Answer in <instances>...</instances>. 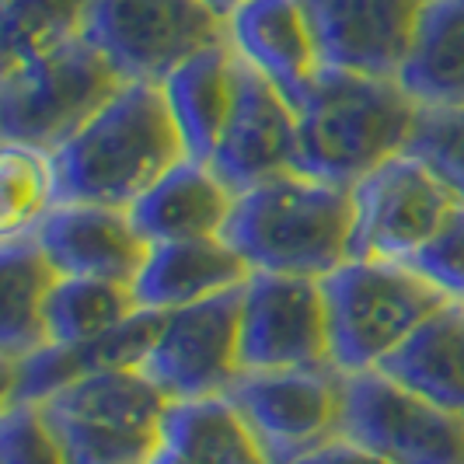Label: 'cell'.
I'll use <instances>...</instances> for the list:
<instances>
[{"label": "cell", "mask_w": 464, "mask_h": 464, "mask_svg": "<svg viewBox=\"0 0 464 464\" xmlns=\"http://www.w3.org/2000/svg\"><path fill=\"white\" fill-rule=\"evenodd\" d=\"M294 464H388V461H381L377 454L363 450L360 443L346 440V437H335V440L322 443L318 450L304 454L301 461H294Z\"/></svg>", "instance_id": "obj_31"}, {"label": "cell", "mask_w": 464, "mask_h": 464, "mask_svg": "<svg viewBox=\"0 0 464 464\" xmlns=\"http://www.w3.org/2000/svg\"><path fill=\"white\" fill-rule=\"evenodd\" d=\"M39 409L67 464H150L164 443L168 398L140 371L81 377Z\"/></svg>", "instance_id": "obj_5"}, {"label": "cell", "mask_w": 464, "mask_h": 464, "mask_svg": "<svg viewBox=\"0 0 464 464\" xmlns=\"http://www.w3.org/2000/svg\"><path fill=\"white\" fill-rule=\"evenodd\" d=\"M161 311H140L119 328L88 339L56 346L49 343L32 356H22L14 363H4V401H46L60 388H67L81 377L105 371H137L147 356V349L158 335Z\"/></svg>", "instance_id": "obj_17"}, {"label": "cell", "mask_w": 464, "mask_h": 464, "mask_svg": "<svg viewBox=\"0 0 464 464\" xmlns=\"http://www.w3.org/2000/svg\"><path fill=\"white\" fill-rule=\"evenodd\" d=\"M405 154L426 164L454 192V199L464 203V105L419 109Z\"/></svg>", "instance_id": "obj_28"}, {"label": "cell", "mask_w": 464, "mask_h": 464, "mask_svg": "<svg viewBox=\"0 0 464 464\" xmlns=\"http://www.w3.org/2000/svg\"><path fill=\"white\" fill-rule=\"evenodd\" d=\"M84 35L122 81L164 84L196 53L227 39L207 0H92Z\"/></svg>", "instance_id": "obj_7"}, {"label": "cell", "mask_w": 464, "mask_h": 464, "mask_svg": "<svg viewBox=\"0 0 464 464\" xmlns=\"http://www.w3.org/2000/svg\"><path fill=\"white\" fill-rule=\"evenodd\" d=\"M248 262L224 237L168 241L150 245L147 262L133 283V297L143 311H175L237 290L248 283Z\"/></svg>", "instance_id": "obj_19"}, {"label": "cell", "mask_w": 464, "mask_h": 464, "mask_svg": "<svg viewBox=\"0 0 464 464\" xmlns=\"http://www.w3.org/2000/svg\"><path fill=\"white\" fill-rule=\"evenodd\" d=\"M241 290L161 311L158 335L137 371L168 401L227 395L241 373Z\"/></svg>", "instance_id": "obj_9"}, {"label": "cell", "mask_w": 464, "mask_h": 464, "mask_svg": "<svg viewBox=\"0 0 464 464\" xmlns=\"http://www.w3.org/2000/svg\"><path fill=\"white\" fill-rule=\"evenodd\" d=\"M207 4L213 7V11H217V14H220V18H224V22H227L234 11H237L241 4H248V0H207Z\"/></svg>", "instance_id": "obj_33"}, {"label": "cell", "mask_w": 464, "mask_h": 464, "mask_svg": "<svg viewBox=\"0 0 464 464\" xmlns=\"http://www.w3.org/2000/svg\"><path fill=\"white\" fill-rule=\"evenodd\" d=\"M398 84L419 109L464 105V0H426Z\"/></svg>", "instance_id": "obj_22"}, {"label": "cell", "mask_w": 464, "mask_h": 464, "mask_svg": "<svg viewBox=\"0 0 464 464\" xmlns=\"http://www.w3.org/2000/svg\"><path fill=\"white\" fill-rule=\"evenodd\" d=\"M0 464H67L46 416L32 401H4Z\"/></svg>", "instance_id": "obj_30"}, {"label": "cell", "mask_w": 464, "mask_h": 464, "mask_svg": "<svg viewBox=\"0 0 464 464\" xmlns=\"http://www.w3.org/2000/svg\"><path fill=\"white\" fill-rule=\"evenodd\" d=\"M237 67L241 60L224 39L217 46L196 53L179 70H171V77L161 84L171 119L186 143V154L196 161L209 164L217 143L224 137V126L234 109V94H237Z\"/></svg>", "instance_id": "obj_20"}, {"label": "cell", "mask_w": 464, "mask_h": 464, "mask_svg": "<svg viewBox=\"0 0 464 464\" xmlns=\"http://www.w3.org/2000/svg\"><path fill=\"white\" fill-rule=\"evenodd\" d=\"M164 443L192 464H269L227 395L168 401Z\"/></svg>", "instance_id": "obj_24"}, {"label": "cell", "mask_w": 464, "mask_h": 464, "mask_svg": "<svg viewBox=\"0 0 464 464\" xmlns=\"http://www.w3.org/2000/svg\"><path fill=\"white\" fill-rule=\"evenodd\" d=\"M56 207L53 154L28 143H0V237L28 234Z\"/></svg>", "instance_id": "obj_27"}, {"label": "cell", "mask_w": 464, "mask_h": 464, "mask_svg": "<svg viewBox=\"0 0 464 464\" xmlns=\"http://www.w3.org/2000/svg\"><path fill=\"white\" fill-rule=\"evenodd\" d=\"M126 81L88 35L0 70V137L39 150L63 147Z\"/></svg>", "instance_id": "obj_6"}, {"label": "cell", "mask_w": 464, "mask_h": 464, "mask_svg": "<svg viewBox=\"0 0 464 464\" xmlns=\"http://www.w3.org/2000/svg\"><path fill=\"white\" fill-rule=\"evenodd\" d=\"M419 398L464 416V304H443L377 367Z\"/></svg>", "instance_id": "obj_21"}, {"label": "cell", "mask_w": 464, "mask_h": 464, "mask_svg": "<svg viewBox=\"0 0 464 464\" xmlns=\"http://www.w3.org/2000/svg\"><path fill=\"white\" fill-rule=\"evenodd\" d=\"M419 105L395 77L322 67L297 105V171L356 186L373 168L405 154Z\"/></svg>", "instance_id": "obj_2"}, {"label": "cell", "mask_w": 464, "mask_h": 464, "mask_svg": "<svg viewBox=\"0 0 464 464\" xmlns=\"http://www.w3.org/2000/svg\"><path fill=\"white\" fill-rule=\"evenodd\" d=\"M454 207V192L426 164L398 154L353 186L349 258L409 262Z\"/></svg>", "instance_id": "obj_11"}, {"label": "cell", "mask_w": 464, "mask_h": 464, "mask_svg": "<svg viewBox=\"0 0 464 464\" xmlns=\"http://www.w3.org/2000/svg\"><path fill=\"white\" fill-rule=\"evenodd\" d=\"M92 0H0V70L84 35Z\"/></svg>", "instance_id": "obj_26"}, {"label": "cell", "mask_w": 464, "mask_h": 464, "mask_svg": "<svg viewBox=\"0 0 464 464\" xmlns=\"http://www.w3.org/2000/svg\"><path fill=\"white\" fill-rule=\"evenodd\" d=\"M227 398L252 426L266 461L294 464L339 437L343 371L332 363L294 371H241L227 388Z\"/></svg>", "instance_id": "obj_10"}, {"label": "cell", "mask_w": 464, "mask_h": 464, "mask_svg": "<svg viewBox=\"0 0 464 464\" xmlns=\"http://www.w3.org/2000/svg\"><path fill=\"white\" fill-rule=\"evenodd\" d=\"M60 273L32 234L0 237V360L14 363L49 346L46 297Z\"/></svg>", "instance_id": "obj_23"}, {"label": "cell", "mask_w": 464, "mask_h": 464, "mask_svg": "<svg viewBox=\"0 0 464 464\" xmlns=\"http://www.w3.org/2000/svg\"><path fill=\"white\" fill-rule=\"evenodd\" d=\"M405 266H412L450 304H464V203L447 213L437 234Z\"/></svg>", "instance_id": "obj_29"}, {"label": "cell", "mask_w": 464, "mask_h": 464, "mask_svg": "<svg viewBox=\"0 0 464 464\" xmlns=\"http://www.w3.org/2000/svg\"><path fill=\"white\" fill-rule=\"evenodd\" d=\"M143 307L133 297V286L112 279L60 276L46 297V335L56 346L88 343L119 328Z\"/></svg>", "instance_id": "obj_25"}, {"label": "cell", "mask_w": 464, "mask_h": 464, "mask_svg": "<svg viewBox=\"0 0 464 464\" xmlns=\"http://www.w3.org/2000/svg\"><path fill=\"white\" fill-rule=\"evenodd\" d=\"M332 363L343 373L377 371L433 311L450 304L405 262L346 258L322 276Z\"/></svg>", "instance_id": "obj_4"}, {"label": "cell", "mask_w": 464, "mask_h": 464, "mask_svg": "<svg viewBox=\"0 0 464 464\" xmlns=\"http://www.w3.org/2000/svg\"><path fill=\"white\" fill-rule=\"evenodd\" d=\"M339 437L388 464H464V416L419 398L381 371L343 373Z\"/></svg>", "instance_id": "obj_8"}, {"label": "cell", "mask_w": 464, "mask_h": 464, "mask_svg": "<svg viewBox=\"0 0 464 464\" xmlns=\"http://www.w3.org/2000/svg\"><path fill=\"white\" fill-rule=\"evenodd\" d=\"M234 199L237 196L220 182L209 164L182 158L130 207V217L147 245L220 237Z\"/></svg>", "instance_id": "obj_18"}, {"label": "cell", "mask_w": 464, "mask_h": 464, "mask_svg": "<svg viewBox=\"0 0 464 464\" xmlns=\"http://www.w3.org/2000/svg\"><path fill=\"white\" fill-rule=\"evenodd\" d=\"M150 464H192V461H188V458H182L179 450H171L168 443H161V450L154 454V461H150Z\"/></svg>", "instance_id": "obj_32"}, {"label": "cell", "mask_w": 464, "mask_h": 464, "mask_svg": "<svg viewBox=\"0 0 464 464\" xmlns=\"http://www.w3.org/2000/svg\"><path fill=\"white\" fill-rule=\"evenodd\" d=\"M28 234L60 276L112 279L126 286L137 283L150 252L130 209L94 203H56Z\"/></svg>", "instance_id": "obj_15"}, {"label": "cell", "mask_w": 464, "mask_h": 464, "mask_svg": "<svg viewBox=\"0 0 464 464\" xmlns=\"http://www.w3.org/2000/svg\"><path fill=\"white\" fill-rule=\"evenodd\" d=\"M252 273L322 279L349 258L353 186L286 171L234 199L220 234Z\"/></svg>", "instance_id": "obj_3"}, {"label": "cell", "mask_w": 464, "mask_h": 464, "mask_svg": "<svg viewBox=\"0 0 464 464\" xmlns=\"http://www.w3.org/2000/svg\"><path fill=\"white\" fill-rule=\"evenodd\" d=\"M297 109L241 60L231 119L209 158V168L234 196H241L276 175L297 171Z\"/></svg>", "instance_id": "obj_13"}, {"label": "cell", "mask_w": 464, "mask_h": 464, "mask_svg": "<svg viewBox=\"0 0 464 464\" xmlns=\"http://www.w3.org/2000/svg\"><path fill=\"white\" fill-rule=\"evenodd\" d=\"M328 363L332 335L322 279L252 273L241 290V371H294Z\"/></svg>", "instance_id": "obj_12"}, {"label": "cell", "mask_w": 464, "mask_h": 464, "mask_svg": "<svg viewBox=\"0 0 464 464\" xmlns=\"http://www.w3.org/2000/svg\"><path fill=\"white\" fill-rule=\"evenodd\" d=\"M322 67L395 77L426 0H301Z\"/></svg>", "instance_id": "obj_14"}, {"label": "cell", "mask_w": 464, "mask_h": 464, "mask_svg": "<svg viewBox=\"0 0 464 464\" xmlns=\"http://www.w3.org/2000/svg\"><path fill=\"white\" fill-rule=\"evenodd\" d=\"M231 49L258 70L294 109L301 105L318 70V43L301 0H248L227 18Z\"/></svg>", "instance_id": "obj_16"}, {"label": "cell", "mask_w": 464, "mask_h": 464, "mask_svg": "<svg viewBox=\"0 0 464 464\" xmlns=\"http://www.w3.org/2000/svg\"><path fill=\"white\" fill-rule=\"evenodd\" d=\"M188 158L161 84L126 81L73 137L53 150L56 203L130 209Z\"/></svg>", "instance_id": "obj_1"}]
</instances>
